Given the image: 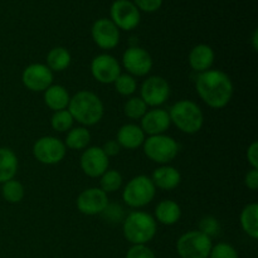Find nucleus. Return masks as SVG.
Masks as SVG:
<instances>
[{
	"label": "nucleus",
	"mask_w": 258,
	"mask_h": 258,
	"mask_svg": "<svg viewBox=\"0 0 258 258\" xmlns=\"http://www.w3.org/2000/svg\"><path fill=\"white\" fill-rule=\"evenodd\" d=\"M111 22L120 30H134L141 20L140 10L130 0H115L110 9Z\"/></svg>",
	"instance_id": "obj_10"
},
{
	"label": "nucleus",
	"mask_w": 258,
	"mask_h": 258,
	"mask_svg": "<svg viewBox=\"0 0 258 258\" xmlns=\"http://www.w3.org/2000/svg\"><path fill=\"white\" fill-rule=\"evenodd\" d=\"M122 66L133 77H145L153 70L150 53L141 47H130L123 52Z\"/></svg>",
	"instance_id": "obj_11"
},
{
	"label": "nucleus",
	"mask_w": 258,
	"mask_h": 258,
	"mask_svg": "<svg viewBox=\"0 0 258 258\" xmlns=\"http://www.w3.org/2000/svg\"><path fill=\"white\" fill-rule=\"evenodd\" d=\"M151 180L155 188L169 191L178 188L181 181V175L178 169L168 164L156 168L151 175Z\"/></svg>",
	"instance_id": "obj_20"
},
{
	"label": "nucleus",
	"mask_w": 258,
	"mask_h": 258,
	"mask_svg": "<svg viewBox=\"0 0 258 258\" xmlns=\"http://www.w3.org/2000/svg\"><path fill=\"white\" fill-rule=\"evenodd\" d=\"M63 143L66 148L71 150H85L91 143V133L85 126L72 127L67 133L66 140Z\"/></svg>",
	"instance_id": "obj_26"
},
{
	"label": "nucleus",
	"mask_w": 258,
	"mask_h": 258,
	"mask_svg": "<svg viewBox=\"0 0 258 258\" xmlns=\"http://www.w3.org/2000/svg\"><path fill=\"white\" fill-rule=\"evenodd\" d=\"M19 166L18 156L12 149L0 148V184L15 178Z\"/></svg>",
	"instance_id": "obj_23"
},
{
	"label": "nucleus",
	"mask_w": 258,
	"mask_h": 258,
	"mask_svg": "<svg viewBox=\"0 0 258 258\" xmlns=\"http://www.w3.org/2000/svg\"><path fill=\"white\" fill-rule=\"evenodd\" d=\"M145 139V133L136 123H125L118 128L117 135H116V141L121 146V149L123 148L127 150H135L143 146Z\"/></svg>",
	"instance_id": "obj_19"
},
{
	"label": "nucleus",
	"mask_w": 258,
	"mask_h": 258,
	"mask_svg": "<svg viewBox=\"0 0 258 258\" xmlns=\"http://www.w3.org/2000/svg\"><path fill=\"white\" fill-rule=\"evenodd\" d=\"M156 188L148 175L134 176L122 190V201L130 208H143L154 201Z\"/></svg>",
	"instance_id": "obj_5"
},
{
	"label": "nucleus",
	"mask_w": 258,
	"mask_h": 258,
	"mask_svg": "<svg viewBox=\"0 0 258 258\" xmlns=\"http://www.w3.org/2000/svg\"><path fill=\"white\" fill-rule=\"evenodd\" d=\"M102 216L106 217L108 221L113 222V223H116V222H118V221H123L122 219V216H123L122 208H121L120 206H117V204L108 203V206L106 207L105 211L102 212Z\"/></svg>",
	"instance_id": "obj_35"
},
{
	"label": "nucleus",
	"mask_w": 258,
	"mask_h": 258,
	"mask_svg": "<svg viewBox=\"0 0 258 258\" xmlns=\"http://www.w3.org/2000/svg\"><path fill=\"white\" fill-rule=\"evenodd\" d=\"M125 258H156L155 253L146 244H133Z\"/></svg>",
	"instance_id": "obj_34"
},
{
	"label": "nucleus",
	"mask_w": 258,
	"mask_h": 258,
	"mask_svg": "<svg viewBox=\"0 0 258 258\" xmlns=\"http://www.w3.org/2000/svg\"><path fill=\"white\" fill-rule=\"evenodd\" d=\"M2 196L8 203L10 204H18L24 199L25 197V189L24 185L20 183L19 180H12L7 181L3 184L2 186Z\"/></svg>",
	"instance_id": "obj_27"
},
{
	"label": "nucleus",
	"mask_w": 258,
	"mask_h": 258,
	"mask_svg": "<svg viewBox=\"0 0 258 258\" xmlns=\"http://www.w3.org/2000/svg\"><path fill=\"white\" fill-rule=\"evenodd\" d=\"M73 123H75V120L67 108L55 111L50 117V126L57 133H68L73 127Z\"/></svg>",
	"instance_id": "obj_29"
},
{
	"label": "nucleus",
	"mask_w": 258,
	"mask_h": 258,
	"mask_svg": "<svg viewBox=\"0 0 258 258\" xmlns=\"http://www.w3.org/2000/svg\"><path fill=\"white\" fill-rule=\"evenodd\" d=\"M102 150L106 155L110 158V156H116L120 154L121 151V146L118 145V143L116 140H108L107 143L103 144Z\"/></svg>",
	"instance_id": "obj_39"
},
{
	"label": "nucleus",
	"mask_w": 258,
	"mask_h": 258,
	"mask_svg": "<svg viewBox=\"0 0 258 258\" xmlns=\"http://www.w3.org/2000/svg\"><path fill=\"white\" fill-rule=\"evenodd\" d=\"M196 90L201 100L214 110L223 108L231 102L234 87L231 77L219 70H209L199 73Z\"/></svg>",
	"instance_id": "obj_1"
},
{
	"label": "nucleus",
	"mask_w": 258,
	"mask_h": 258,
	"mask_svg": "<svg viewBox=\"0 0 258 258\" xmlns=\"http://www.w3.org/2000/svg\"><path fill=\"white\" fill-rule=\"evenodd\" d=\"M43 93H44V103L53 112L66 110L68 107L71 96L64 86L50 85Z\"/></svg>",
	"instance_id": "obj_22"
},
{
	"label": "nucleus",
	"mask_w": 258,
	"mask_h": 258,
	"mask_svg": "<svg viewBox=\"0 0 258 258\" xmlns=\"http://www.w3.org/2000/svg\"><path fill=\"white\" fill-rule=\"evenodd\" d=\"M239 222L244 233L252 239L258 238V204H247L241 212Z\"/></svg>",
	"instance_id": "obj_24"
},
{
	"label": "nucleus",
	"mask_w": 258,
	"mask_h": 258,
	"mask_svg": "<svg viewBox=\"0 0 258 258\" xmlns=\"http://www.w3.org/2000/svg\"><path fill=\"white\" fill-rule=\"evenodd\" d=\"M214 50L208 44H197L191 48L188 55V62L191 70L197 73H203L212 70L214 63Z\"/></svg>",
	"instance_id": "obj_18"
},
{
	"label": "nucleus",
	"mask_w": 258,
	"mask_h": 258,
	"mask_svg": "<svg viewBox=\"0 0 258 258\" xmlns=\"http://www.w3.org/2000/svg\"><path fill=\"white\" fill-rule=\"evenodd\" d=\"M80 165L83 173L90 178H100L108 170L110 160L100 146H90L85 149L81 155Z\"/></svg>",
	"instance_id": "obj_16"
},
{
	"label": "nucleus",
	"mask_w": 258,
	"mask_h": 258,
	"mask_svg": "<svg viewBox=\"0 0 258 258\" xmlns=\"http://www.w3.org/2000/svg\"><path fill=\"white\" fill-rule=\"evenodd\" d=\"M213 242L201 231H189L176 241V252L180 258H208Z\"/></svg>",
	"instance_id": "obj_7"
},
{
	"label": "nucleus",
	"mask_w": 258,
	"mask_h": 258,
	"mask_svg": "<svg viewBox=\"0 0 258 258\" xmlns=\"http://www.w3.org/2000/svg\"><path fill=\"white\" fill-rule=\"evenodd\" d=\"M91 35L95 44L101 49H113L120 43V29L107 18H101L93 23Z\"/></svg>",
	"instance_id": "obj_15"
},
{
	"label": "nucleus",
	"mask_w": 258,
	"mask_h": 258,
	"mask_svg": "<svg viewBox=\"0 0 258 258\" xmlns=\"http://www.w3.org/2000/svg\"><path fill=\"white\" fill-rule=\"evenodd\" d=\"M140 127L145 133V135L155 136L163 135L169 130L171 125L169 112L163 108H151L146 111L145 115L141 118Z\"/></svg>",
	"instance_id": "obj_17"
},
{
	"label": "nucleus",
	"mask_w": 258,
	"mask_h": 258,
	"mask_svg": "<svg viewBox=\"0 0 258 258\" xmlns=\"http://www.w3.org/2000/svg\"><path fill=\"white\" fill-rule=\"evenodd\" d=\"M67 110L72 115L73 120L85 127L100 122L105 113L102 100L96 93L87 90L75 93L71 97Z\"/></svg>",
	"instance_id": "obj_2"
},
{
	"label": "nucleus",
	"mask_w": 258,
	"mask_h": 258,
	"mask_svg": "<svg viewBox=\"0 0 258 258\" xmlns=\"http://www.w3.org/2000/svg\"><path fill=\"white\" fill-rule=\"evenodd\" d=\"M108 196L97 186L87 188L81 191L76 201L77 209L85 216H98L102 214L108 206Z\"/></svg>",
	"instance_id": "obj_14"
},
{
	"label": "nucleus",
	"mask_w": 258,
	"mask_h": 258,
	"mask_svg": "<svg viewBox=\"0 0 258 258\" xmlns=\"http://www.w3.org/2000/svg\"><path fill=\"white\" fill-rule=\"evenodd\" d=\"M252 47L254 50H258V30L256 29L252 35Z\"/></svg>",
	"instance_id": "obj_40"
},
{
	"label": "nucleus",
	"mask_w": 258,
	"mask_h": 258,
	"mask_svg": "<svg viewBox=\"0 0 258 258\" xmlns=\"http://www.w3.org/2000/svg\"><path fill=\"white\" fill-rule=\"evenodd\" d=\"M123 178L118 170H106L102 175L100 176V186L101 190L105 191L106 194L115 193L122 186Z\"/></svg>",
	"instance_id": "obj_28"
},
{
	"label": "nucleus",
	"mask_w": 258,
	"mask_h": 258,
	"mask_svg": "<svg viewBox=\"0 0 258 258\" xmlns=\"http://www.w3.org/2000/svg\"><path fill=\"white\" fill-rule=\"evenodd\" d=\"M22 82L32 92H44L53 85V72L43 63H32L22 72Z\"/></svg>",
	"instance_id": "obj_13"
},
{
	"label": "nucleus",
	"mask_w": 258,
	"mask_h": 258,
	"mask_svg": "<svg viewBox=\"0 0 258 258\" xmlns=\"http://www.w3.org/2000/svg\"><path fill=\"white\" fill-rule=\"evenodd\" d=\"M244 185L252 191L258 189V169H251L244 175Z\"/></svg>",
	"instance_id": "obj_37"
},
{
	"label": "nucleus",
	"mask_w": 258,
	"mask_h": 258,
	"mask_svg": "<svg viewBox=\"0 0 258 258\" xmlns=\"http://www.w3.org/2000/svg\"><path fill=\"white\" fill-rule=\"evenodd\" d=\"M168 112L171 123H174L181 133L188 135L199 133L204 125L203 111L194 101H178L171 106Z\"/></svg>",
	"instance_id": "obj_4"
},
{
	"label": "nucleus",
	"mask_w": 258,
	"mask_h": 258,
	"mask_svg": "<svg viewBox=\"0 0 258 258\" xmlns=\"http://www.w3.org/2000/svg\"><path fill=\"white\" fill-rule=\"evenodd\" d=\"M72 62L70 50L64 47H54L47 54V67L52 72H63L67 70Z\"/></svg>",
	"instance_id": "obj_25"
},
{
	"label": "nucleus",
	"mask_w": 258,
	"mask_h": 258,
	"mask_svg": "<svg viewBox=\"0 0 258 258\" xmlns=\"http://www.w3.org/2000/svg\"><path fill=\"white\" fill-rule=\"evenodd\" d=\"M247 161L251 165V169H258V143L253 141L247 149Z\"/></svg>",
	"instance_id": "obj_38"
},
{
	"label": "nucleus",
	"mask_w": 258,
	"mask_h": 258,
	"mask_svg": "<svg viewBox=\"0 0 258 258\" xmlns=\"http://www.w3.org/2000/svg\"><path fill=\"white\" fill-rule=\"evenodd\" d=\"M144 154L151 161L160 165H168L176 158L179 153V145L171 136L155 135L149 136L143 144Z\"/></svg>",
	"instance_id": "obj_6"
},
{
	"label": "nucleus",
	"mask_w": 258,
	"mask_h": 258,
	"mask_svg": "<svg viewBox=\"0 0 258 258\" xmlns=\"http://www.w3.org/2000/svg\"><path fill=\"white\" fill-rule=\"evenodd\" d=\"M91 75L102 85H111L121 75V66L113 55L102 53L97 54L91 62Z\"/></svg>",
	"instance_id": "obj_12"
},
{
	"label": "nucleus",
	"mask_w": 258,
	"mask_h": 258,
	"mask_svg": "<svg viewBox=\"0 0 258 258\" xmlns=\"http://www.w3.org/2000/svg\"><path fill=\"white\" fill-rule=\"evenodd\" d=\"M181 217V208L175 201L171 199H164L156 206L154 212V218L156 223L164 224V226H174L179 222Z\"/></svg>",
	"instance_id": "obj_21"
},
{
	"label": "nucleus",
	"mask_w": 258,
	"mask_h": 258,
	"mask_svg": "<svg viewBox=\"0 0 258 258\" xmlns=\"http://www.w3.org/2000/svg\"><path fill=\"white\" fill-rule=\"evenodd\" d=\"M158 232V223L151 214L135 211L123 218L122 233L131 244H148Z\"/></svg>",
	"instance_id": "obj_3"
},
{
	"label": "nucleus",
	"mask_w": 258,
	"mask_h": 258,
	"mask_svg": "<svg viewBox=\"0 0 258 258\" xmlns=\"http://www.w3.org/2000/svg\"><path fill=\"white\" fill-rule=\"evenodd\" d=\"M113 85H115L116 92L120 93L121 96H126V97L134 95L138 90V82H136L135 77L128 73H121L117 80L113 82Z\"/></svg>",
	"instance_id": "obj_31"
},
{
	"label": "nucleus",
	"mask_w": 258,
	"mask_h": 258,
	"mask_svg": "<svg viewBox=\"0 0 258 258\" xmlns=\"http://www.w3.org/2000/svg\"><path fill=\"white\" fill-rule=\"evenodd\" d=\"M202 233H204L206 236H208L209 238H213L219 234L221 231V224H219L218 219L213 216H206L201 219L199 222V229Z\"/></svg>",
	"instance_id": "obj_32"
},
{
	"label": "nucleus",
	"mask_w": 258,
	"mask_h": 258,
	"mask_svg": "<svg viewBox=\"0 0 258 258\" xmlns=\"http://www.w3.org/2000/svg\"><path fill=\"white\" fill-rule=\"evenodd\" d=\"M170 97V85L160 76H151L143 82L140 88V98L148 107L156 108L164 105Z\"/></svg>",
	"instance_id": "obj_9"
},
{
	"label": "nucleus",
	"mask_w": 258,
	"mask_h": 258,
	"mask_svg": "<svg viewBox=\"0 0 258 258\" xmlns=\"http://www.w3.org/2000/svg\"><path fill=\"white\" fill-rule=\"evenodd\" d=\"M148 111V106L140 97H131L123 105V113L130 120H141Z\"/></svg>",
	"instance_id": "obj_30"
},
{
	"label": "nucleus",
	"mask_w": 258,
	"mask_h": 258,
	"mask_svg": "<svg viewBox=\"0 0 258 258\" xmlns=\"http://www.w3.org/2000/svg\"><path fill=\"white\" fill-rule=\"evenodd\" d=\"M208 258H239L238 252L232 244L226 242H219L213 244Z\"/></svg>",
	"instance_id": "obj_33"
},
{
	"label": "nucleus",
	"mask_w": 258,
	"mask_h": 258,
	"mask_svg": "<svg viewBox=\"0 0 258 258\" xmlns=\"http://www.w3.org/2000/svg\"><path fill=\"white\" fill-rule=\"evenodd\" d=\"M33 156L44 165H55L64 159L67 148L55 136H42L33 145Z\"/></svg>",
	"instance_id": "obj_8"
},
{
	"label": "nucleus",
	"mask_w": 258,
	"mask_h": 258,
	"mask_svg": "<svg viewBox=\"0 0 258 258\" xmlns=\"http://www.w3.org/2000/svg\"><path fill=\"white\" fill-rule=\"evenodd\" d=\"M134 4L139 10H143L145 13H154L160 9L163 0H134Z\"/></svg>",
	"instance_id": "obj_36"
}]
</instances>
